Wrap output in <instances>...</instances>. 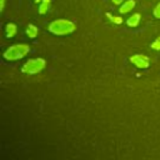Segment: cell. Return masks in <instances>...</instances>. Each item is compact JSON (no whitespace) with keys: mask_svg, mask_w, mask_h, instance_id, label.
Wrapping results in <instances>:
<instances>
[{"mask_svg":"<svg viewBox=\"0 0 160 160\" xmlns=\"http://www.w3.org/2000/svg\"><path fill=\"white\" fill-rule=\"evenodd\" d=\"M135 8V0H126L120 5V14H128L130 10Z\"/></svg>","mask_w":160,"mask_h":160,"instance_id":"5b68a950","label":"cell"},{"mask_svg":"<svg viewBox=\"0 0 160 160\" xmlns=\"http://www.w3.org/2000/svg\"><path fill=\"white\" fill-rule=\"evenodd\" d=\"M30 51V48L28 44H15L9 46L5 52H4V58L8 61H16L22 59L28 52Z\"/></svg>","mask_w":160,"mask_h":160,"instance_id":"7a4b0ae2","label":"cell"},{"mask_svg":"<svg viewBox=\"0 0 160 160\" xmlns=\"http://www.w3.org/2000/svg\"><path fill=\"white\" fill-rule=\"evenodd\" d=\"M111 1H112L115 5H121V4L124 2V0H111Z\"/></svg>","mask_w":160,"mask_h":160,"instance_id":"4fadbf2b","label":"cell"},{"mask_svg":"<svg viewBox=\"0 0 160 160\" xmlns=\"http://www.w3.org/2000/svg\"><path fill=\"white\" fill-rule=\"evenodd\" d=\"M154 16L156 18V19H160V2L155 6V9H154Z\"/></svg>","mask_w":160,"mask_h":160,"instance_id":"7c38bea8","label":"cell"},{"mask_svg":"<svg viewBox=\"0 0 160 160\" xmlns=\"http://www.w3.org/2000/svg\"><path fill=\"white\" fill-rule=\"evenodd\" d=\"M140 20H141V15L136 12V14H132V15L126 20V24H128V26H130V28H135V26L139 25Z\"/></svg>","mask_w":160,"mask_h":160,"instance_id":"8992f818","label":"cell"},{"mask_svg":"<svg viewBox=\"0 0 160 160\" xmlns=\"http://www.w3.org/2000/svg\"><path fill=\"white\" fill-rule=\"evenodd\" d=\"M151 49H154V50H159V51H160V38H158V39L151 44Z\"/></svg>","mask_w":160,"mask_h":160,"instance_id":"8fae6325","label":"cell"},{"mask_svg":"<svg viewBox=\"0 0 160 160\" xmlns=\"http://www.w3.org/2000/svg\"><path fill=\"white\" fill-rule=\"evenodd\" d=\"M5 34H6V38H9V39L12 38V36L16 34V25L9 22V24L5 26Z\"/></svg>","mask_w":160,"mask_h":160,"instance_id":"52a82bcc","label":"cell"},{"mask_svg":"<svg viewBox=\"0 0 160 160\" xmlns=\"http://www.w3.org/2000/svg\"><path fill=\"white\" fill-rule=\"evenodd\" d=\"M106 16H108L112 22H115V24H121V22H122V19H121V18H115V16H112V15L109 14V12L106 14Z\"/></svg>","mask_w":160,"mask_h":160,"instance_id":"30bf717a","label":"cell"},{"mask_svg":"<svg viewBox=\"0 0 160 160\" xmlns=\"http://www.w3.org/2000/svg\"><path fill=\"white\" fill-rule=\"evenodd\" d=\"M26 35L30 39H35L38 36V28L35 25H32V24L28 25V28H26Z\"/></svg>","mask_w":160,"mask_h":160,"instance_id":"ba28073f","label":"cell"},{"mask_svg":"<svg viewBox=\"0 0 160 160\" xmlns=\"http://www.w3.org/2000/svg\"><path fill=\"white\" fill-rule=\"evenodd\" d=\"M75 24L68 19H56L51 21L48 26V30L54 35H69L75 31Z\"/></svg>","mask_w":160,"mask_h":160,"instance_id":"6da1fadb","label":"cell"},{"mask_svg":"<svg viewBox=\"0 0 160 160\" xmlns=\"http://www.w3.org/2000/svg\"><path fill=\"white\" fill-rule=\"evenodd\" d=\"M130 62H132L139 69H146L150 64L149 58L144 54H135V55L130 56Z\"/></svg>","mask_w":160,"mask_h":160,"instance_id":"277c9868","label":"cell"},{"mask_svg":"<svg viewBox=\"0 0 160 160\" xmlns=\"http://www.w3.org/2000/svg\"><path fill=\"white\" fill-rule=\"evenodd\" d=\"M4 5H5V0H0V10H4Z\"/></svg>","mask_w":160,"mask_h":160,"instance_id":"5bb4252c","label":"cell"},{"mask_svg":"<svg viewBox=\"0 0 160 160\" xmlns=\"http://www.w3.org/2000/svg\"><path fill=\"white\" fill-rule=\"evenodd\" d=\"M49 6H50V0H42L39 6V14H41V15L46 14V11L49 10Z\"/></svg>","mask_w":160,"mask_h":160,"instance_id":"9c48e42d","label":"cell"},{"mask_svg":"<svg viewBox=\"0 0 160 160\" xmlns=\"http://www.w3.org/2000/svg\"><path fill=\"white\" fill-rule=\"evenodd\" d=\"M45 65H46V61H45V59H42V58L30 59V60H28V61L22 65L21 71H22L24 74L34 75V74H38V72H40L41 70H44Z\"/></svg>","mask_w":160,"mask_h":160,"instance_id":"3957f363","label":"cell"}]
</instances>
